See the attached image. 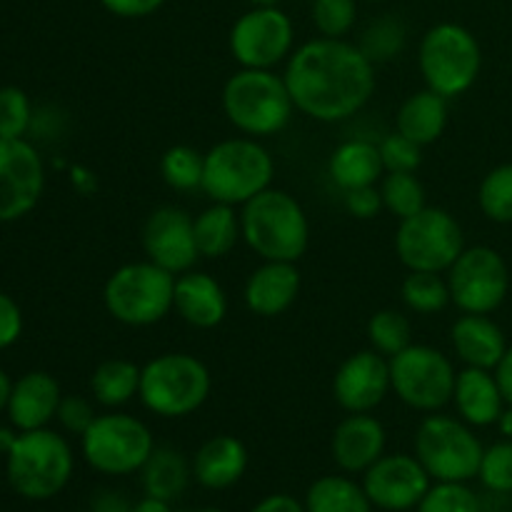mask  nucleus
<instances>
[{
    "label": "nucleus",
    "mask_w": 512,
    "mask_h": 512,
    "mask_svg": "<svg viewBox=\"0 0 512 512\" xmlns=\"http://www.w3.org/2000/svg\"><path fill=\"white\" fill-rule=\"evenodd\" d=\"M283 78L295 110L318 123L355 118L378 85L375 63L358 43L323 35L293 50Z\"/></svg>",
    "instance_id": "1"
},
{
    "label": "nucleus",
    "mask_w": 512,
    "mask_h": 512,
    "mask_svg": "<svg viewBox=\"0 0 512 512\" xmlns=\"http://www.w3.org/2000/svg\"><path fill=\"white\" fill-rule=\"evenodd\" d=\"M243 240L260 260L298 263L310 245V220L295 195L270 185L240 208Z\"/></svg>",
    "instance_id": "2"
},
{
    "label": "nucleus",
    "mask_w": 512,
    "mask_h": 512,
    "mask_svg": "<svg viewBox=\"0 0 512 512\" xmlns=\"http://www.w3.org/2000/svg\"><path fill=\"white\" fill-rule=\"evenodd\" d=\"M223 113L248 138H273L288 128L295 103L283 75L275 70L240 68L223 85Z\"/></svg>",
    "instance_id": "3"
},
{
    "label": "nucleus",
    "mask_w": 512,
    "mask_h": 512,
    "mask_svg": "<svg viewBox=\"0 0 512 512\" xmlns=\"http://www.w3.org/2000/svg\"><path fill=\"white\" fill-rule=\"evenodd\" d=\"M75 473V453L65 435L50 428L20 433L5 455V478L15 495L45 503L68 488Z\"/></svg>",
    "instance_id": "4"
},
{
    "label": "nucleus",
    "mask_w": 512,
    "mask_h": 512,
    "mask_svg": "<svg viewBox=\"0 0 512 512\" xmlns=\"http://www.w3.org/2000/svg\"><path fill=\"white\" fill-rule=\"evenodd\" d=\"M275 160L258 138L238 135L215 143L205 153L203 193L210 203L243 208L273 185Z\"/></svg>",
    "instance_id": "5"
},
{
    "label": "nucleus",
    "mask_w": 512,
    "mask_h": 512,
    "mask_svg": "<svg viewBox=\"0 0 512 512\" xmlns=\"http://www.w3.org/2000/svg\"><path fill=\"white\" fill-rule=\"evenodd\" d=\"M213 375L208 365L190 353H163L143 365L140 403L163 420H180L198 413L210 398Z\"/></svg>",
    "instance_id": "6"
},
{
    "label": "nucleus",
    "mask_w": 512,
    "mask_h": 512,
    "mask_svg": "<svg viewBox=\"0 0 512 512\" xmlns=\"http://www.w3.org/2000/svg\"><path fill=\"white\" fill-rule=\"evenodd\" d=\"M175 278L150 260L120 265L103 288L105 310L128 328H150L173 313Z\"/></svg>",
    "instance_id": "7"
},
{
    "label": "nucleus",
    "mask_w": 512,
    "mask_h": 512,
    "mask_svg": "<svg viewBox=\"0 0 512 512\" xmlns=\"http://www.w3.org/2000/svg\"><path fill=\"white\" fill-rule=\"evenodd\" d=\"M418 68L425 88L453 100L468 93L483 70V50L473 30L460 23H438L423 35Z\"/></svg>",
    "instance_id": "8"
},
{
    "label": "nucleus",
    "mask_w": 512,
    "mask_h": 512,
    "mask_svg": "<svg viewBox=\"0 0 512 512\" xmlns=\"http://www.w3.org/2000/svg\"><path fill=\"white\" fill-rule=\"evenodd\" d=\"M485 445L473 425L453 415L430 413L415 430L413 455L433 483H470L478 478Z\"/></svg>",
    "instance_id": "9"
},
{
    "label": "nucleus",
    "mask_w": 512,
    "mask_h": 512,
    "mask_svg": "<svg viewBox=\"0 0 512 512\" xmlns=\"http://www.w3.org/2000/svg\"><path fill=\"white\" fill-rule=\"evenodd\" d=\"M155 450L153 430L130 413L98 415L80 435V453L90 470L108 478H128L143 470Z\"/></svg>",
    "instance_id": "10"
},
{
    "label": "nucleus",
    "mask_w": 512,
    "mask_h": 512,
    "mask_svg": "<svg viewBox=\"0 0 512 512\" xmlns=\"http://www.w3.org/2000/svg\"><path fill=\"white\" fill-rule=\"evenodd\" d=\"M455 378L458 370L453 360L433 345L410 343L390 358L393 393L400 403L418 413H440L445 405L453 403Z\"/></svg>",
    "instance_id": "11"
},
{
    "label": "nucleus",
    "mask_w": 512,
    "mask_h": 512,
    "mask_svg": "<svg viewBox=\"0 0 512 512\" xmlns=\"http://www.w3.org/2000/svg\"><path fill=\"white\" fill-rule=\"evenodd\" d=\"M463 250V228L445 208L425 205L420 213L400 220L395 230V253L400 263L418 273H448Z\"/></svg>",
    "instance_id": "12"
},
{
    "label": "nucleus",
    "mask_w": 512,
    "mask_h": 512,
    "mask_svg": "<svg viewBox=\"0 0 512 512\" xmlns=\"http://www.w3.org/2000/svg\"><path fill=\"white\" fill-rule=\"evenodd\" d=\"M450 300L460 313L490 315L510 293V268L490 245H470L445 273Z\"/></svg>",
    "instance_id": "13"
},
{
    "label": "nucleus",
    "mask_w": 512,
    "mask_h": 512,
    "mask_svg": "<svg viewBox=\"0 0 512 512\" xmlns=\"http://www.w3.org/2000/svg\"><path fill=\"white\" fill-rule=\"evenodd\" d=\"M228 48L240 68L275 70L293 55L295 25L278 5L250 8L230 28Z\"/></svg>",
    "instance_id": "14"
},
{
    "label": "nucleus",
    "mask_w": 512,
    "mask_h": 512,
    "mask_svg": "<svg viewBox=\"0 0 512 512\" xmlns=\"http://www.w3.org/2000/svg\"><path fill=\"white\" fill-rule=\"evenodd\" d=\"M45 163L28 138H0V223H15L35 210L45 190Z\"/></svg>",
    "instance_id": "15"
},
{
    "label": "nucleus",
    "mask_w": 512,
    "mask_h": 512,
    "mask_svg": "<svg viewBox=\"0 0 512 512\" xmlns=\"http://www.w3.org/2000/svg\"><path fill=\"white\" fill-rule=\"evenodd\" d=\"M433 478L410 453H385L363 473V488L380 512H410L420 505Z\"/></svg>",
    "instance_id": "16"
},
{
    "label": "nucleus",
    "mask_w": 512,
    "mask_h": 512,
    "mask_svg": "<svg viewBox=\"0 0 512 512\" xmlns=\"http://www.w3.org/2000/svg\"><path fill=\"white\" fill-rule=\"evenodd\" d=\"M143 250L150 263L183 275L195 268L200 253L195 243L193 215L178 205H160L143 225Z\"/></svg>",
    "instance_id": "17"
},
{
    "label": "nucleus",
    "mask_w": 512,
    "mask_h": 512,
    "mask_svg": "<svg viewBox=\"0 0 512 512\" xmlns=\"http://www.w3.org/2000/svg\"><path fill=\"white\" fill-rule=\"evenodd\" d=\"M390 393V358L373 348L348 355L333 375V398L345 413H373Z\"/></svg>",
    "instance_id": "18"
},
{
    "label": "nucleus",
    "mask_w": 512,
    "mask_h": 512,
    "mask_svg": "<svg viewBox=\"0 0 512 512\" xmlns=\"http://www.w3.org/2000/svg\"><path fill=\"white\" fill-rule=\"evenodd\" d=\"M388 448L385 425L373 413H348L330 438L333 463L345 475H363L378 463Z\"/></svg>",
    "instance_id": "19"
},
{
    "label": "nucleus",
    "mask_w": 512,
    "mask_h": 512,
    "mask_svg": "<svg viewBox=\"0 0 512 512\" xmlns=\"http://www.w3.org/2000/svg\"><path fill=\"white\" fill-rule=\"evenodd\" d=\"M60 400H63V390L58 380L45 370H30L13 380L5 415H8V423L20 433L48 428L58 415Z\"/></svg>",
    "instance_id": "20"
},
{
    "label": "nucleus",
    "mask_w": 512,
    "mask_h": 512,
    "mask_svg": "<svg viewBox=\"0 0 512 512\" xmlns=\"http://www.w3.org/2000/svg\"><path fill=\"white\" fill-rule=\"evenodd\" d=\"M300 295V270L295 263L263 260L248 275L243 288L245 308L258 318H278L288 313Z\"/></svg>",
    "instance_id": "21"
},
{
    "label": "nucleus",
    "mask_w": 512,
    "mask_h": 512,
    "mask_svg": "<svg viewBox=\"0 0 512 512\" xmlns=\"http://www.w3.org/2000/svg\"><path fill=\"white\" fill-rule=\"evenodd\" d=\"M228 308V293L213 275L193 268L175 278L173 313H178V318L188 323L190 328H218L228 315Z\"/></svg>",
    "instance_id": "22"
},
{
    "label": "nucleus",
    "mask_w": 512,
    "mask_h": 512,
    "mask_svg": "<svg viewBox=\"0 0 512 512\" xmlns=\"http://www.w3.org/2000/svg\"><path fill=\"white\" fill-rule=\"evenodd\" d=\"M250 455L240 438L228 433L213 435L195 450L193 460V480L205 490H230L243 480L248 470Z\"/></svg>",
    "instance_id": "23"
},
{
    "label": "nucleus",
    "mask_w": 512,
    "mask_h": 512,
    "mask_svg": "<svg viewBox=\"0 0 512 512\" xmlns=\"http://www.w3.org/2000/svg\"><path fill=\"white\" fill-rule=\"evenodd\" d=\"M450 343L465 368L495 370L508 350L503 328L490 315H460L450 328Z\"/></svg>",
    "instance_id": "24"
},
{
    "label": "nucleus",
    "mask_w": 512,
    "mask_h": 512,
    "mask_svg": "<svg viewBox=\"0 0 512 512\" xmlns=\"http://www.w3.org/2000/svg\"><path fill=\"white\" fill-rule=\"evenodd\" d=\"M453 405L458 418L473 428H490L500 420L505 410L503 390L493 370L463 368L458 370L453 390Z\"/></svg>",
    "instance_id": "25"
},
{
    "label": "nucleus",
    "mask_w": 512,
    "mask_h": 512,
    "mask_svg": "<svg viewBox=\"0 0 512 512\" xmlns=\"http://www.w3.org/2000/svg\"><path fill=\"white\" fill-rule=\"evenodd\" d=\"M450 105L448 98H443L435 90L425 88L418 93H410L400 103L398 115H395V130L418 143L420 148L438 143L440 135L448 128Z\"/></svg>",
    "instance_id": "26"
},
{
    "label": "nucleus",
    "mask_w": 512,
    "mask_h": 512,
    "mask_svg": "<svg viewBox=\"0 0 512 512\" xmlns=\"http://www.w3.org/2000/svg\"><path fill=\"white\" fill-rule=\"evenodd\" d=\"M328 173L330 180H333L343 193L345 190L378 185L385 175L378 143H373V140L368 138L345 140V143H340L338 148L333 150V155H330Z\"/></svg>",
    "instance_id": "27"
},
{
    "label": "nucleus",
    "mask_w": 512,
    "mask_h": 512,
    "mask_svg": "<svg viewBox=\"0 0 512 512\" xmlns=\"http://www.w3.org/2000/svg\"><path fill=\"white\" fill-rule=\"evenodd\" d=\"M190 480H193V465L178 448L170 445H155L153 455L140 470L143 493L165 503H175L188 490Z\"/></svg>",
    "instance_id": "28"
},
{
    "label": "nucleus",
    "mask_w": 512,
    "mask_h": 512,
    "mask_svg": "<svg viewBox=\"0 0 512 512\" xmlns=\"http://www.w3.org/2000/svg\"><path fill=\"white\" fill-rule=\"evenodd\" d=\"M195 243H198L200 258L218 260L235 250L238 240H243L240 230V213L233 205L210 203L193 218Z\"/></svg>",
    "instance_id": "29"
},
{
    "label": "nucleus",
    "mask_w": 512,
    "mask_h": 512,
    "mask_svg": "<svg viewBox=\"0 0 512 512\" xmlns=\"http://www.w3.org/2000/svg\"><path fill=\"white\" fill-rule=\"evenodd\" d=\"M140 368L138 363L125 358L103 360L90 375V395L98 405L108 410H118L138 398L140 393Z\"/></svg>",
    "instance_id": "30"
},
{
    "label": "nucleus",
    "mask_w": 512,
    "mask_h": 512,
    "mask_svg": "<svg viewBox=\"0 0 512 512\" xmlns=\"http://www.w3.org/2000/svg\"><path fill=\"white\" fill-rule=\"evenodd\" d=\"M305 512H373L363 483L350 475H323L305 493Z\"/></svg>",
    "instance_id": "31"
},
{
    "label": "nucleus",
    "mask_w": 512,
    "mask_h": 512,
    "mask_svg": "<svg viewBox=\"0 0 512 512\" xmlns=\"http://www.w3.org/2000/svg\"><path fill=\"white\" fill-rule=\"evenodd\" d=\"M400 298L405 308L415 315L443 313L453 303L448 278H443V273H418V270H408L400 285Z\"/></svg>",
    "instance_id": "32"
},
{
    "label": "nucleus",
    "mask_w": 512,
    "mask_h": 512,
    "mask_svg": "<svg viewBox=\"0 0 512 512\" xmlns=\"http://www.w3.org/2000/svg\"><path fill=\"white\" fill-rule=\"evenodd\" d=\"M205 153H198L190 145H173L160 158V175L165 185L178 193H193L203 188Z\"/></svg>",
    "instance_id": "33"
},
{
    "label": "nucleus",
    "mask_w": 512,
    "mask_h": 512,
    "mask_svg": "<svg viewBox=\"0 0 512 512\" xmlns=\"http://www.w3.org/2000/svg\"><path fill=\"white\" fill-rule=\"evenodd\" d=\"M378 188L383 195V208L398 220L410 218L428 205L425 185L415 173H385Z\"/></svg>",
    "instance_id": "34"
},
{
    "label": "nucleus",
    "mask_w": 512,
    "mask_h": 512,
    "mask_svg": "<svg viewBox=\"0 0 512 512\" xmlns=\"http://www.w3.org/2000/svg\"><path fill=\"white\" fill-rule=\"evenodd\" d=\"M368 343L385 358H393L413 343V325L408 315L395 308L378 310L368 320Z\"/></svg>",
    "instance_id": "35"
},
{
    "label": "nucleus",
    "mask_w": 512,
    "mask_h": 512,
    "mask_svg": "<svg viewBox=\"0 0 512 512\" xmlns=\"http://www.w3.org/2000/svg\"><path fill=\"white\" fill-rule=\"evenodd\" d=\"M405 43H408V28H405L403 20L395 18V15H383L363 30V38L358 45L378 65L388 63L395 55L403 53Z\"/></svg>",
    "instance_id": "36"
},
{
    "label": "nucleus",
    "mask_w": 512,
    "mask_h": 512,
    "mask_svg": "<svg viewBox=\"0 0 512 512\" xmlns=\"http://www.w3.org/2000/svg\"><path fill=\"white\" fill-rule=\"evenodd\" d=\"M478 205L488 220L512 225V163L495 165L478 188Z\"/></svg>",
    "instance_id": "37"
},
{
    "label": "nucleus",
    "mask_w": 512,
    "mask_h": 512,
    "mask_svg": "<svg viewBox=\"0 0 512 512\" xmlns=\"http://www.w3.org/2000/svg\"><path fill=\"white\" fill-rule=\"evenodd\" d=\"M33 115L35 108L23 88H18V85H3V88H0V138H28L30 125H33Z\"/></svg>",
    "instance_id": "38"
},
{
    "label": "nucleus",
    "mask_w": 512,
    "mask_h": 512,
    "mask_svg": "<svg viewBox=\"0 0 512 512\" xmlns=\"http://www.w3.org/2000/svg\"><path fill=\"white\" fill-rule=\"evenodd\" d=\"M415 512H483V500L468 483H433Z\"/></svg>",
    "instance_id": "39"
},
{
    "label": "nucleus",
    "mask_w": 512,
    "mask_h": 512,
    "mask_svg": "<svg viewBox=\"0 0 512 512\" xmlns=\"http://www.w3.org/2000/svg\"><path fill=\"white\" fill-rule=\"evenodd\" d=\"M360 0H313V25L323 38H345L358 23Z\"/></svg>",
    "instance_id": "40"
},
{
    "label": "nucleus",
    "mask_w": 512,
    "mask_h": 512,
    "mask_svg": "<svg viewBox=\"0 0 512 512\" xmlns=\"http://www.w3.org/2000/svg\"><path fill=\"white\" fill-rule=\"evenodd\" d=\"M478 480L490 493L512 495V440L500 438L485 448Z\"/></svg>",
    "instance_id": "41"
},
{
    "label": "nucleus",
    "mask_w": 512,
    "mask_h": 512,
    "mask_svg": "<svg viewBox=\"0 0 512 512\" xmlns=\"http://www.w3.org/2000/svg\"><path fill=\"white\" fill-rule=\"evenodd\" d=\"M385 173H415L423 163V148L403 133H388L378 143Z\"/></svg>",
    "instance_id": "42"
},
{
    "label": "nucleus",
    "mask_w": 512,
    "mask_h": 512,
    "mask_svg": "<svg viewBox=\"0 0 512 512\" xmlns=\"http://www.w3.org/2000/svg\"><path fill=\"white\" fill-rule=\"evenodd\" d=\"M95 418H98V413H95L93 403L83 395H63L58 415H55L60 428L70 435H78V438L93 425Z\"/></svg>",
    "instance_id": "43"
},
{
    "label": "nucleus",
    "mask_w": 512,
    "mask_h": 512,
    "mask_svg": "<svg viewBox=\"0 0 512 512\" xmlns=\"http://www.w3.org/2000/svg\"><path fill=\"white\" fill-rule=\"evenodd\" d=\"M345 210L358 220H373L383 208V195H380L378 185H368V188L345 190Z\"/></svg>",
    "instance_id": "44"
},
{
    "label": "nucleus",
    "mask_w": 512,
    "mask_h": 512,
    "mask_svg": "<svg viewBox=\"0 0 512 512\" xmlns=\"http://www.w3.org/2000/svg\"><path fill=\"white\" fill-rule=\"evenodd\" d=\"M20 335H23V310L8 293L0 290V350L13 348Z\"/></svg>",
    "instance_id": "45"
},
{
    "label": "nucleus",
    "mask_w": 512,
    "mask_h": 512,
    "mask_svg": "<svg viewBox=\"0 0 512 512\" xmlns=\"http://www.w3.org/2000/svg\"><path fill=\"white\" fill-rule=\"evenodd\" d=\"M100 5H103L110 15H115V18L140 20L158 13L165 5V0H100Z\"/></svg>",
    "instance_id": "46"
},
{
    "label": "nucleus",
    "mask_w": 512,
    "mask_h": 512,
    "mask_svg": "<svg viewBox=\"0 0 512 512\" xmlns=\"http://www.w3.org/2000/svg\"><path fill=\"white\" fill-rule=\"evenodd\" d=\"M248 512H305V503L290 493H273L258 500Z\"/></svg>",
    "instance_id": "47"
},
{
    "label": "nucleus",
    "mask_w": 512,
    "mask_h": 512,
    "mask_svg": "<svg viewBox=\"0 0 512 512\" xmlns=\"http://www.w3.org/2000/svg\"><path fill=\"white\" fill-rule=\"evenodd\" d=\"M90 512H133V503L118 490H100L90 500Z\"/></svg>",
    "instance_id": "48"
},
{
    "label": "nucleus",
    "mask_w": 512,
    "mask_h": 512,
    "mask_svg": "<svg viewBox=\"0 0 512 512\" xmlns=\"http://www.w3.org/2000/svg\"><path fill=\"white\" fill-rule=\"evenodd\" d=\"M493 373H495V378H498L500 390H503L505 403L512 405V345H508L503 360H500L498 368H495Z\"/></svg>",
    "instance_id": "49"
},
{
    "label": "nucleus",
    "mask_w": 512,
    "mask_h": 512,
    "mask_svg": "<svg viewBox=\"0 0 512 512\" xmlns=\"http://www.w3.org/2000/svg\"><path fill=\"white\" fill-rule=\"evenodd\" d=\"M133 512H175V510H173V503H165V500L145 495L143 500L133 503Z\"/></svg>",
    "instance_id": "50"
},
{
    "label": "nucleus",
    "mask_w": 512,
    "mask_h": 512,
    "mask_svg": "<svg viewBox=\"0 0 512 512\" xmlns=\"http://www.w3.org/2000/svg\"><path fill=\"white\" fill-rule=\"evenodd\" d=\"M20 430H15L13 425H0V455H8L10 448L15 445V440H18Z\"/></svg>",
    "instance_id": "51"
},
{
    "label": "nucleus",
    "mask_w": 512,
    "mask_h": 512,
    "mask_svg": "<svg viewBox=\"0 0 512 512\" xmlns=\"http://www.w3.org/2000/svg\"><path fill=\"white\" fill-rule=\"evenodd\" d=\"M10 390H13V380L10 375L0 368V415L8 410V400H10Z\"/></svg>",
    "instance_id": "52"
},
{
    "label": "nucleus",
    "mask_w": 512,
    "mask_h": 512,
    "mask_svg": "<svg viewBox=\"0 0 512 512\" xmlns=\"http://www.w3.org/2000/svg\"><path fill=\"white\" fill-rule=\"evenodd\" d=\"M495 425H498L500 438L512 440V405H505L503 415H500V420H498V423H495Z\"/></svg>",
    "instance_id": "53"
},
{
    "label": "nucleus",
    "mask_w": 512,
    "mask_h": 512,
    "mask_svg": "<svg viewBox=\"0 0 512 512\" xmlns=\"http://www.w3.org/2000/svg\"><path fill=\"white\" fill-rule=\"evenodd\" d=\"M253 8H273V5H278L280 0H248Z\"/></svg>",
    "instance_id": "54"
},
{
    "label": "nucleus",
    "mask_w": 512,
    "mask_h": 512,
    "mask_svg": "<svg viewBox=\"0 0 512 512\" xmlns=\"http://www.w3.org/2000/svg\"><path fill=\"white\" fill-rule=\"evenodd\" d=\"M195 512H225V510H220V508H203V510H195Z\"/></svg>",
    "instance_id": "55"
},
{
    "label": "nucleus",
    "mask_w": 512,
    "mask_h": 512,
    "mask_svg": "<svg viewBox=\"0 0 512 512\" xmlns=\"http://www.w3.org/2000/svg\"><path fill=\"white\" fill-rule=\"evenodd\" d=\"M360 3H385V0H360Z\"/></svg>",
    "instance_id": "56"
}]
</instances>
